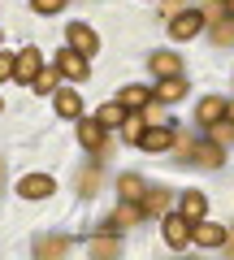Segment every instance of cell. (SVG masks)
<instances>
[{
  "label": "cell",
  "mask_w": 234,
  "mask_h": 260,
  "mask_svg": "<svg viewBox=\"0 0 234 260\" xmlns=\"http://www.w3.org/2000/svg\"><path fill=\"white\" fill-rule=\"evenodd\" d=\"M187 160L199 165V169H221L225 165V152H221V143H213V139H195L191 152H187Z\"/></svg>",
  "instance_id": "obj_1"
},
{
  "label": "cell",
  "mask_w": 234,
  "mask_h": 260,
  "mask_svg": "<svg viewBox=\"0 0 234 260\" xmlns=\"http://www.w3.org/2000/svg\"><path fill=\"white\" fill-rule=\"evenodd\" d=\"M199 26H204V13L199 9H187V13H178V18H169V35L182 39V44H187L191 35H199Z\"/></svg>",
  "instance_id": "obj_7"
},
{
  "label": "cell",
  "mask_w": 234,
  "mask_h": 260,
  "mask_svg": "<svg viewBox=\"0 0 234 260\" xmlns=\"http://www.w3.org/2000/svg\"><path fill=\"white\" fill-rule=\"evenodd\" d=\"M0 182H5V165H0Z\"/></svg>",
  "instance_id": "obj_32"
},
{
  "label": "cell",
  "mask_w": 234,
  "mask_h": 260,
  "mask_svg": "<svg viewBox=\"0 0 234 260\" xmlns=\"http://www.w3.org/2000/svg\"><path fill=\"white\" fill-rule=\"evenodd\" d=\"M174 200V195L165 191V186H152L148 195H143V213H165V204Z\"/></svg>",
  "instance_id": "obj_23"
},
{
  "label": "cell",
  "mask_w": 234,
  "mask_h": 260,
  "mask_svg": "<svg viewBox=\"0 0 234 260\" xmlns=\"http://www.w3.org/2000/svg\"><path fill=\"white\" fill-rule=\"evenodd\" d=\"M52 65H56L65 78H87V56L74 52V48H61V52L52 56Z\"/></svg>",
  "instance_id": "obj_8"
},
{
  "label": "cell",
  "mask_w": 234,
  "mask_h": 260,
  "mask_svg": "<svg viewBox=\"0 0 234 260\" xmlns=\"http://www.w3.org/2000/svg\"><path fill=\"white\" fill-rule=\"evenodd\" d=\"M39 70H44V52H39V48H22V52H18V70H13V78L30 87Z\"/></svg>",
  "instance_id": "obj_6"
},
{
  "label": "cell",
  "mask_w": 234,
  "mask_h": 260,
  "mask_svg": "<svg viewBox=\"0 0 234 260\" xmlns=\"http://www.w3.org/2000/svg\"><path fill=\"white\" fill-rule=\"evenodd\" d=\"M225 121L234 126V100H225Z\"/></svg>",
  "instance_id": "obj_30"
},
{
  "label": "cell",
  "mask_w": 234,
  "mask_h": 260,
  "mask_svg": "<svg viewBox=\"0 0 234 260\" xmlns=\"http://www.w3.org/2000/svg\"><path fill=\"white\" fill-rule=\"evenodd\" d=\"M174 126H143V135H139V143L135 148H143V152H169L174 148Z\"/></svg>",
  "instance_id": "obj_4"
},
{
  "label": "cell",
  "mask_w": 234,
  "mask_h": 260,
  "mask_svg": "<svg viewBox=\"0 0 234 260\" xmlns=\"http://www.w3.org/2000/svg\"><path fill=\"white\" fill-rule=\"evenodd\" d=\"M56 113L61 117H83V100H78V91H56Z\"/></svg>",
  "instance_id": "obj_21"
},
{
  "label": "cell",
  "mask_w": 234,
  "mask_h": 260,
  "mask_svg": "<svg viewBox=\"0 0 234 260\" xmlns=\"http://www.w3.org/2000/svg\"><path fill=\"white\" fill-rule=\"evenodd\" d=\"M87 251L100 256V260H113V256H122V243L113 239V230H104V234H95V239L87 243Z\"/></svg>",
  "instance_id": "obj_14"
},
{
  "label": "cell",
  "mask_w": 234,
  "mask_h": 260,
  "mask_svg": "<svg viewBox=\"0 0 234 260\" xmlns=\"http://www.w3.org/2000/svg\"><path fill=\"white\" fill-rule=\"evenodd\" d=\"M117 104H126L130 113H139L143 104H152V87H139V83H135V87H122V91H117Z\"/></svg>",
  "instance_id": "obj_16"
},
{
  "label": "cell",
  "mask_w": 234,
  "mask_h": 260,
  "mask_svg": "<svg viewBox=\"0 0 234 260\" xmlns=\"http://www.w3.org/2000/svg\"><path fill=\"white\" fill-rule=\"evenodd\" d=\"M56 83H61V70H56V65L48 70V65H44V70L35 74V83H30V87H35L39 95H52V91H56Z\"/></svg>",
  "instance_id": "obj_22"
},
{
  "label": "cell",
  "mask_w": 234,
  "mask_h": 260,
  "mask_svg": "<svg viewBox=\"0 0 234 260\" xmlns=\"http://www.w3.org/2000/svg\"><path fill=\"white\" fill-rule=\"evenodd\" d=\"M225 18H234V0H225Z\"/></svg>",
  "instance_id": "obj_31"
},
{
  "label": "cell",
  "mask_w": 234,
  "mask_h": 260,
  "mask_svg": "<svg viewBox=\"0 0 234 260\" xmlns=\"http://www.w3.org/2000/svg\"><path fill=\"white\" fill-rule=\"evenodd\" d=\"M52 191H56L52 174H26V178L18 182V195H22V200H48Z\"/></svg>",
  "instance_id": "obj_5"
},
{
  "label": "cell",
  "mask_w": 234,
  "mask_h": 260,
  "mask_svg": "<svg viewBox=\"0 0 234 260\" xmlns=\"http://www.w3.org/2000/svg\"><path fill=\"white\" fill-rule=\"evenodd\" d=\"M182 95H187V78H182V74L156 78V87H152V100H156V104H174V100H182Z\"/></svg>",
  "instance_id": "obj_9"
},
{
  "label": "cell",
  "mask_w": 234,
  "mask_h": 260,
  "mask_svg": "<svg viewBox=\"0 0 234 260\" xmlns=\"http://www.w3.org/2000/svg\"><path fill=\"white\" fill-rule=\"evenodd\" d=\"M95 186H100V169H83L78 174V195H95Z\"/></svg>",
  "instance_id": "obj_26"
},
{
  "label": "cell",
  "mask_w": 234,
  "mask_h": 260,
  "mask_svg": "<svg viewBox=\"0 0 234 260\" xmlns=\"http://www.w3.org/2000/svg\"><path fill=\"white\" fill-rule=\"evenodd\" d=\"M65 48H74V52L91 56L95 48H100V35H95L87 22H70V26H65Z\"/></svg>",
  "instance_id": "obj_2"
},
{
  "label": "cell",
  "mask_w": 234,
  "mask_h": 260,
  "mask_svg": "<svg viewBox=\"0 0 234 260\" xmlns=\"http://www.w3.org/2000/svg\"><path fill=\"white\" fill-rule=\"evenodd\" d=\"M95 121H100L104 130H122V121H126V104H100V113H95Z\"/></svg>",
  "instance_id": "obj_18"
},
{
  "label": "cell",
  "mask_w": 234,
  "mask_h": 260,
  "mask_svg": "<svg viewBox=\"0 0 234 260\" xmlns=\"http://www.w3.org/2000/svg\"><path fill=\"white\" fill-rule=\"evenodd\" d=\"M143 126H148V121H143V113H130V109H126V121H122V135H126V139H130V143H139Z\"/></svg>",
  "instance_id": "obj_25"
},
{
  "label": "cell",
  "mask_w": 234,
  "mask_h": 260,
  "mask_svg": "<svg viewBox=\"0 0 234 260\" xmlns=\"http://www.w3.org/2000/svg\"><path fill=\"white\" fill-rule=\"evenodd\" d=\"M74 251V239H44V243H35V256L39 260H48V256H70Z\"/></svg>",
  "instance_id": "obj_20"
},
{
  "label": "cell",
  "mask_w": 234,
  "mask_h": 260,
  "mask_svg": "<svg viewBox=\"0 0 234 260\" xmlns=\"http://www.w3.org/2000/svg\"><path fill=\"white\" fill-rule=\"evenodd\" d=\"M195 117L204 121V126H213V121H221V117H225V100H221V95H208V100H199Z\"/></svg>",
  "instance_id": "obj_19"
},
{
  "label": "cell",
  "mask_w": 234,
  "mask_h": 260,
  "mask_svg": "<svg viewBox=\"0 0 234 260\" xmlns=\"http://www.w3.org/2000/svg\"><path fill=\"white\" fill-rule=\"evenodd\" d=\"M0 109H5V100H0Z\"/></svg>",
  "instance_id": "obj_33"
},
{
  "label": "cell",
  "mask_w": 234,
  "mask_h": 260,
  "mask_svg": "<svg viewBox=\"0 0 234 260\" xmlns=\"http://www.w3.org/2000/svg\"><path fill=\"white\" fill-rule=\"evenodd\" d=\"M152 74L156 78H174V74H182V61L174 52H152Z\"/></svg>",
  "instance_id": "obj_17"
},
{
  "label": "cell",
  "mask_w": 234,
  "mask_h": 260,
  "mask_svg": "<svg viewBox=\"0 0 234 260\" xmlns=\"http://www.w3.org/2000/svg\"><path fill=\"white\" fill-rule=\"evenodd\" d=\"M143 217V204H135V200H122V204H117V213L109 217V225H104V230H113V234H122L126 225H135Z\"/></svg>",
  "instance_id": "obj_11"
},
{
  "label": "cell",
  "mask_w": 234,
  "mask_h": 260,
  "mask_svg": "<svg viewBox=\"0 0 234 260\" xmlns=\"http://www.w3.org/2000/svg\"><path fill=\"white\" fill-rule=\"evenodd\" d=\"M117 195H122V200H135V204H143L148 182H143L139 174H122V178H117Z\"/></svg>",
  "instance_id": "obj_15"
},
{
  "label": "cell",
  "mask_w": 234,
  "mask_h": 260,
  "mask_svg": "<svg viewBox=\"0 0 234 260\" xmlns=\"http://www.w3.org/2000/svg\"><path fill=\"white\" fill-rule=\"evenodd\" d=\"M191 243H199V247H221V243H225V225L199 217V221L191 225Z\"/></svg>",
  "instance_id": "obj_10"
},
{
  "label": "cell",
  "mask_w": 234,
  "mask_h": 260,
  "mask_svg": "<svg viewBox=\"0 0 234 260\" xmlns=\"http://www.w3.org/2000/svg\"><path fill=\"white\" fill-rule=\"evenodd\" d=\"M30 9H35V13H61V9H65V0H30Z\"/></svg>",
  "instance_id": "obj_29"
},
{
  "label": "cell",
  "mask_w": 234,
  "mask_h": 260,
  "mask_svg": "<svg viewBox=\"0 0 234 260\" xmlns=\"http://www.w3.org/2000/svg\"><path fill=\"white\" fill-rule=\"evenodd\" d=\"M213 39L221 48H234V18H217L213 22Z\"/></svg>",
  "instance_id": "obj_24"
},
{
  "label": "cell",
  "mask_w": 234,
  "mask_h": 260,
  "mask_svg": "<svg viewBox=\"0 0 234 260\" xmlns=\"http://www.w3.org/2000/svg\"><path fill=\"white\" fill-rule=\"evenodd\" d=\"M191 225H195V221H187L182 213H169L165 225H160V234H165V243H169L174 251H182V247L191 243Z\"/></svg>",
  "instance_id": "obj_3"
},
{
  "label": "cell",
  "mask_w": 234,
  "mask_h": 260,
  "mask_svg": "<svg viewBox=\"0 0 234 260\" xmlns=\"http://www.w3.org/2000/svg\"><path fill=\"white\" fill-rule=\"evenodd\" d=\"M13 70H18V56L0 52V83H9V78H13Z\"/></svg>",
  "instance_id": "obj_28"
},
{
  "label": "cell",
  "mask_w": 234,
  "mask_h": 260,
  "mask_svg": "<svg viewBox=\"0 0 234 260\" xmlns=\"http://www.w3.org/2000/svg\"><path fill=\"white\" fill-rule=\"evenodd\" d=\"M178 213L187 217V221H199V217L208 213V200H204V191H182V195H178Z\"/></svg>",
  "instance_id": "obj_12"
},
{
  "label": "cell",
  "mask_w": 234,
  "mask_h": 260,
  "mask_svg": "<svg viewBox=\"0 0 234 260\" xmlns=\"http://www.w3.org/2000/svg\"><path fill=\"white\" fill-rule=\"evenodd\" d=\"M78 139H83V148L100 152V148H104V126H100L95 117H78Z\"/></svg>",
  "instance_id": "obj_13"
},
{
  "label": "cell",
  "mask_w": 234,
  "mask_h": 260,
  "mask_svg": "<svg viewBox=\"0 0 234 260\" xmlns=\"http://www.w3.org/2000/svg\"><path fill=\"white\" fill-rule=\"evenodd\" d=\"M208 139H213V143H221V139H234V126H230V121H213V126H208Z\"/></svg>",
  "instance_id": "obj_27"
}]
</instances>
